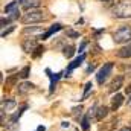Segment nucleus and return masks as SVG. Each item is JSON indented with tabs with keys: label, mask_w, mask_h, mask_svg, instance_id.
Listing matches in <instances>:
<instances>
[{
	"label": "nucleus",
	"mask_w": 131,
	"mask_h": 131,
	"mask_svg": "<svg viewBox=\"0 0 131 131\" xmlns=\"http://www.w3.org/2000/svg\"><path fill=\"white\" fill-rule=\"evenodd\" d=\"M127 104H128V107H131V96L128 98V102H127Z\"/></svg>",
	"instance_id": "33"
},
{
	"label": "nucleus",
	"mask_w": 131,
	"mask_h": 131,
	"mask_svg": "<svg viewBox=\"0 0 131 131\" xmlns=\"http://www.w3.org/2000/svg\"><path fill=\"white\" fill-rule=\"evenodd\" d=\"M61 29H63V25H60V23H55V25H52V26H50V28H49L46 32L41 34L38 38H40V40H47L50 35H53L55 32H58V31H61Z\"/></svg>",
	"instance_id": "7"
},
{
	"label": "nucleus",
	"mask_w": 131,
	"mask_h": 131,
	"mask_svg": "<svg viewBox=\"0 0 131 131\" xmlns=\"http://www.w3.org/2000/svg\"><path fill=\"white\" fill-rule=\"evenodd\" d=\"M113 40L116 44H127L131 41V26H122L113 34Z\"/></svg>",
	"instance_id": "2"
},
{
	"label": "nucleus",
	"mask_w": 131,
	"mask_h": 131,
	"mask_svg": "<svg viewBox=\"0 0 131 131\" xmlns=\"http://www.w3.org/2000/svg\"><path fill=\"white\" fill-rule=\"evenodd\" d=\"M17 105V102L14 99H6V101H2V113H9L11 110H14Z\"/></svg>",
	"instance_id": "10"
},
{
	"label": "nucleus",
	"mask_w": 131,
	"mask_h": 131,
	"mask_svg": "<svg viewBox=\"0 0 131 131\" xmlns=\"http://www.w3.org/2000/svg\"><path fill=\"white\" fill-rule=\"evenodd\" d=\"M46 72H47V73H49V76H50V89H49V92H50V93H53L55 85H57V82H58V79H60V75H61V73H50V70H49V69H47Z\"/></svg>",
	"instance_id": "12"
},
{
	"label": "nucleus",
	"mask_w": 131,
	"mask_h": 131,
	"mask_svg": "<svg viewBox=\"0 0 131 131\" xmlns=\"http://www.w3.org/2000/svg\"><path fill=\"white\" fill-rule=\"evenodd\" d=\"M122 102H124V96H122L121 93H116V95L111 98V110L116 111V110L122 105Z\"/></svg>",
	"instance_id": "11"
},
{
	"label": "nucleus",
	"mask_w": 131,
	"mask_h": 131,
	"mask_svg": "<svg viewBox=\"0 0 131 131\" xmlns=\"http://www.w3.org/2000/svg\"><path fill=\"white\" fill-rule=\"evenodd\" d=\"M108 114V107H98V111H96V121H102L104 117H107Z\"/></svg>",
	"instance_id": "15"
},
{
	"label": "nucleus",
	"mask_w": 131,
	"mask_h": 131,
	"mask_svg": "<svg viewBox=\"0 0 131 131\" xmlns=\"http://www.w3.org/2000/svg\"><path fill=\"white\" fill-rule=\"evenodd\" d=\"M40 5H41V0H23V2H21V8H23L25 11H28V12L37 9Z\"/></svg>",
	"instance_id": "8"
},
{
	"label": "nucleus",
	"mask_w": 131,
	"mask_h": 131,
	"mask_svg": "<svg viewBox=\"0 0 131 131\" xmlns=\"http://www.w3.org/2000/svg\"><path fill=\"white\" fill-rule=\"evenodd\" d=\"M32 89H34V84H31V82H23V84L18 85V93H20V95H26V93L31 92Z\"/></svg>",
	"instance_id": "14"
},
{
	"label": "nucleus",
	"mask_w": 131,
	"mask_h": 131,
	"mask_svg": "<svg viewBox=\"0 0 131 131\" xmlns=\"http://www.w3.org/2000/svg\"><path fill=\"white\" fill-rule=\"evenodd\" d=\"M84 60H85V55H84V53H82V55H79V57H78L76 60H73V61H72L70 64L67 66V69H66V75H64V76H70V73H72V72H73V70H75L76 67H79V66L82 64V61H84Z\"/></svg>",
	"instance_id": "6"
},
{
	"label": "nucleus",
	"mask_w": 131,
	"mask_h": 131,
	"mask_svg": "<svg viewBox=\"0 0 131 131\" xmlns=\"http://www.w3.org/2000/svg\"><path fill=\"white\" fill-rule=\"evenodd\" d=\"M101 2H102V3H105V5H111L114 0H101Z\"/></svg>",
	"instance_id": "28"
},
{
	"label": "nucleus",
	"mask_w": 131,
	"mask_h": 131,
	"mask_svg": "<svg viewBox=\"0 0 131 131\" xmlns=\"http://www.w3.org/2000/svg\"><path fill=\"white\" fill-rule=\"evenodd\" d=\"M46 20V14L43 11H38V9H34V11H29L26 12L23 17H21V21L25 25H29V23H40Z\"/></svg>",
	"instance_id": "3"
},
{
	"label": "nucleus",
	"mask_w": 131,
	"mask_h": 131,
	"mask_svg": "<svg viewBox=\"0 0 131 131\" xmlns=\"http://www.w3.org/2000/svg\"><path fill=\"white\" fill-rule=\"evenodd\" d=\"M93 69H95V67H93V66H90V67H89V69H87V73H90V72H92V70H93Z\"/></svg>",
	"instance_id": "32"
},
{
	"label": "nucleus",
	"mask_w": 131,
	"mask_h": 131,
	"mask_svg": "<svg viewBox=\"0 0 131 131\" xmlns=\"http://www.w3.org/2000/svg\"><path fill=\"white\" fill-rule=\"evenodd\" d=\"M44 130H46V128H44L43 125H40V127H38V128H37V130H35V131H44Z\"/></svg>",
	"instance_id": "30"
},
{
	"label": "nucleus",
	"mask_w": 131,
	"mask_h": 131,
	"mask_svg": "<svg viewBox=\"0 0 131 131\" xmlns=\"http://www.w3.org/2000/svg\"><path fill=\"white\" fill-rule=\"evenodd\" d=\"M113 15L116 18H130L131 17V0H121L113 8Z\"/></svg>",
	"instance_id": "1"
},
{
	"label": "nucleus",
	"mask_w": 131,
	"mask_h": 131,
	"mask_svg": "<svg viewBox=\"0 0 131 131\" xmlns=\"http://www.w3.org/2000/svg\"><path fill=\"white\" fill-rule=\"evenodd\" d=\"M43 52H44V46H37L35 52H32V57H34V58H38Z\"/></svg>",
	"instance_id": "23"
},
{
	"label": "nucleus",
	"mask_w": 131,
	"mask_h": 131,
	"mask_svg": "<svg viewBox=\"0 0 131 131\" xmlns=\"http://www.w3.org/2000/svg\"><path fill=\"white\" fill-rule=\"evenodd\" d=\"M40 32H43V28L41 26H31V28H25L23 29V34L25 35H28V34L35 35V34H40Z\"/></svg>",
	"instance_id": "16"
},
{
	"label": "nucleus",
	"mask_w": 131,
	"mask_h": 131,
	"mask_svg": "<svg viewBox=\"0 0 131 131\" xmlns=\"http://www.w3.org/2000/svg\"><path fill=\"white\" fill-rule=\"evenodd\" d=\"M18 76H20V75H12V76H9V78L6 79V87H15V84H17V81H18Z\"/></svg>",
	"instance_id": "18"
},
{
	"label": "nucleus",
	"mask_w": 131,
	"mask_h": 131,
	"mask_svg": "<svg viewBox=\"0 0 131 131\" xmlns=\"http://www.w3.org/2000/svg\"><path fill=\"white\" fill-rule=\"evenodd\" d=\"M111 70H113V63H105V64L99 69L98 75H96V81H98L99 85H104V82L111 75Z\"/></svg>",
	"instance_id": "4"
},
{
	"label": "nucleus",
	"mask_w": 131,
	"mask_h": 131,
	"mask_svg": "<svg viewBox=\"0 0 131 131\" xmlns=\"http://www.w3.org/2000/svg\"><path fill=\"white\" fill-rule=\"evenodd\" d=\"M18 2H20V0H12L9 5H6V6H5V12H12V11H15V8L18 6Z\"/></svg>",
	"instance_id": "19"
},
{
	"label": "nucleus",
	"mask_w": 131,
	"mask_h": 131,
	"mask_svg": "<svg viewBox=\"0 0 131 131\" xmlns=\"http://www.w3.org/2000/svg\"><path fill=\"white\" fill-rule=\"evenodd\" d=\"M125 92H127V93H131V85H128V87L125 89Z\"/></svg>",
	"instance_id": "31"
},
{
	"label": "nucleus",
	"mask_w": 131,
	"mask_h": 131,
	"mask_svg": "<svg viewBox=\"0 0 131 131\" xmlns=\"http://www.w3.org/2000/svg\"><path fill=\"white\" fill-rule=\"evenodd\" d=\"M26 108H28V105H23V107H21V108L18 110V113H15V114H14V116L11 117V121H9V122H11V124H15V122L18 121V117H20V116L23 114V111H25Z\"/></svg>",
	"instance_id": "20"
},
{
	"label": "nucleus",
	"mask_w": 131,
	"mask_h": 131,
	"mask_svg": "<svg viewBox=\"0 0 131 131\" xmlns=\"http://www.w3.org/2000/svg\"><path fill=\"white\" fill-rule=\"evenodd\" d=\"M29 73H31V67H29V66H25V67L20 70V73H18V75H20L23 79H26V78L29 76Z\"/></svg>",
	"instance_id": "21"
},
{
	"label": "nucleus",
	"mask_w": 131,
	"mask_h": 131,
	"mask_svg": "<svg viewBox=\"0 0 131 131\" xmlns=\"http://www.w3.org/2000/svg\"><path fill=\"white\" fill-rule=\"evenodd\" d=\"M12 31H14V26H9V28H8L6 31L3 29V31H2V37H6L8 34H9V32H12Z\"/></svg>",
	"instance_id": "26"
},
{
	"label": "nucleus",
	"mask_w": 131,
	"mask_h": 131,
	"mask_svg": "<svg viewBox=\"0 0 131 131\" xmlns=\"http://www.w3.org/2000/svg\"><path fill=\"white\" fill-rule=\"evenodd\" d=\"M119 58H131V43H128L127 46H124L119 52H117Z\"/></svg>",
	"instance_id": "13"
},
{
	"label": "nucleus",
	"mask_w": 131,
	"mask_h": 131,
	"mask_svg": "<svg viewBox=\"0 0 131 131\" xmlns=\"http://www.w3.org/2000/svg\"><path fill=\"white\" fill-rule=\"evenodd\" d=\"M92 87H93V84H92V82H87V84H85V89H84V95H82V99H81V101H84V99L89 96V93H90Z\"/></svg>",
	"instance_id": "22"
},
{
	"label": "nucleus",
	"mask_w": 131,
	"mask_h": 131,
	"mask_svg": "<svg viewBox=\"0 0 131 131\" xmlns=\"http://www.w3.org/2000/svg\"><path fill=\"white\" fill-rule=\"evenodd\" d=\"M81 127H82V130L84 131L89 130V116H87V114L82 117V121H81Z\"/></svg>",
	"instance_id": "24"
},
{
	"label": "nucleus",
	"mask_w": 131,
	"mask_h": 131,
	"mask_svg": "<svg viewBox=\"0 0 131 131\" xmlns=\"http://www.w3.org/2000/svg\"><path fill=\"white\" fill-rule=\"evenodd\" d=\"M119 131H131V127H124V128H121Z\"/></svg>",
	"instance_id": "29"
},
{
	"label": "nucleus",
	"mask_w": 131,
	"mask_h": 131,
	"mask_svg": "<svg viewBox=\"0 0 131 131\" xmlns=\"http://www.w3.org/2000/svg\"><path fill=\"white\" fill-rule=\"evenodd\" d=\"M21 49L26 52V53H31L37 49V37H31V38H26L23 43H21Z\"/></svg>",
	"instance_id": "5"
},
{
	"label": "nucleus",
	"mask_w": 131,
	"mask_h": 131,
	"mask_svg": "<svg viewBox=\"0 0 131 131\" xmlns=\"http://www.w3.org/2000/svg\"><path fill=\"white\" fill-rule=\"evenodd\" d=\"M67 35L72 37V38H78V37H79V34L75 32V31H72V29H67Z\"/></svg>",
	"instance_id": "25"
},
{
	"label": "nucleus",
	"mask_w": 131,
	"mask_h": 131,
	"mask_svg": "<svg viewBox=\"0 0 131 131\" xmlns=\"http://www.w3.org/2000/svg\"><path fill=\"white\" fill-rule=\"evenodd\" d=\"M75 52H76V50H75V46H72V44L66 46V47H64V50H63V53H64V57H66V58H72Z\"/></svg>",
	"instance_id": "17"
},
{
	"label": "nucleus",
	"mask_w": 131,
	"mask_h": 131,
	"mask_svg": "<svg viewBox=\"0 0 131 131\" xmlns=\"http://www.w3.org/2000/svg\"><path fill=\"white\" fill-rule=\"evenodd\" d=\"M122 85H124V76L119 75V76H116V78L111 81V84H110V92L114 93V92H117Z\"/></svg>",
	"instance_id": "9"
},
{
	"label": "nucleus",
	"mask_w": 131,
	"mask_h": 131,
	"mask_svg": "<svg viewBox=\"0 0 131 131\" xmlns=\"http://www.w3.org/2000/svg\"><path fill=\"white\" fill-rule=\"evenodd\" d=\"M85 46H87V41H82V43H81V46H79V49H78V52H79V53H82V52H84V49H85Z\"/></svg>",
	"instance_id": "27"
}]
</instances>
